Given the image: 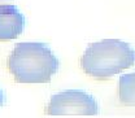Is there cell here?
<instances>
[{
  "mask_svg": "<svg viewBox=\"0 0 135 118\" xmlns=\"http://www.w3.org/2000/svg\"><path fill=\"white\" fill-rule=\"evenodd\" d=\"M7 66L18 83H48L57 74L60 61L47 43H17Z\"/></svg>",
  "mask_w": 135,
  "mask_h": 118,
  "instance_id": "1",
  "label": "cell"
},
{
  "mask_svg": "<svg viewBox=\"0 0 135 118\" xmlns=\"http://www.w3.org/2000/svg\"><path fill=\"white\" fill-rule=\"evenodd\" d=\"M135 64V50L119 39L91 43L81 57V67L95 79H108Z\"/></svg>",
  "mask_w": 135,
  "mask_h": 118,
  "instance_id": "2",
  "label": "cell"
},
{
  "mask_svg": "<svg viewBox=\"0 0 135 118\" xmlns=\"http://www.w3.org/2000/svg\"><path fill=\"white\" fill-rule=\"evenodd\" d=\"M48 116H98L96 99L82 90H66L51 96L46 108Z\"/></svg>",
  "mask_w": 135,
  "mask_h": 118,
  "instance_id": "3",
  "label": "cell"
},
{
  "mask_svg": "<svg viewBox=\"0 0 135 118\" xmlns=\"http://www.w3.org/2000/svg\"><path fill=\"white\" fill-rule=\"evenodd\" d=\"M25 16L16 5H0V40H13L25 30Z\"/></svg>",
  "mask_w": 135,
  "mask_h": 118,
  "instance_id": "4",
  "label": "cell"
},
{
  "mask_svg": "<svg viewBox=\"0 0 135 118\" xmlns=\"http://www.w3.org/2000/svg\"><path fill=\"white\" fill-rule=\"evenodd\" d=\"M118 99L122 104L133 106L135 105V71L123 74L118 81Z\"/></svg>",
  "mask_w": 135,
  "mask_h": 118,
  "instance_id": "5",
  "label": "cell"
},
{
  "mask_svg": "<svg viewBox=\"0 0 135 118\" xmlns=\"http://www.w3.org/2000/svg\"><path fill=\"white\" fill-rule=\"evenodd\" d=\"M4 101H5V95H4V92H3V90L0 88V106L4 104Z\"/></svg>",
  "mask_w": 135,
  "mask_h": 118,
  "instance_id": "6",
  "label": "cell"
},
{
  "mask_svg": "<svg viewBox=\"0 0 135 118\" xmlns=\"http://www.w3.org/2000/svg\"><path fill=\"white\" fill-rule=\"evenodd\" d=\"M0 1H3V0H0Z\"/></svg>",
  "mask_w": 135,
  "mask_h": 118,
  "instance_id": "7",
  "label": "cell"
}]
</instances>
